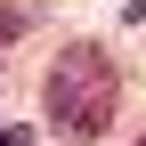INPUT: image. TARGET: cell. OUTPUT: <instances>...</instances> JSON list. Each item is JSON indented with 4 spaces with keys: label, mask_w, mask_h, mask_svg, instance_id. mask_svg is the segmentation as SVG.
<instances>
[{
    "label": "cell",
    "mask_w": 146,
    "mask_h": 146,
    "mask_svg": "<svg viewBox=\"0 0 146 146\" xmlns=\"http://www.w3.org/2000/svg\"><path fill=\"white\" fill-rule=\"evenodd\" d=\"M16 33H25V8H0V49H8Z\"/></svg>",
    "instance_id": "cell-2"
},
{
    "label": "cell",
    "mask_w": 146,
    "mask_h": 146,
    "mask_svg": "<svg viewBox=\"0 0 146 146\" xmlns=\"http://www.w3.org/2000/svg\"><path fill=\"white\" fill-rule=\"evenodd\" d=\"M41 106H49V130L57 138H73V146L106 138L114 114H122V65L98 41H65L57 65H49V81H41Z\"/></svg>",
    "instance_id": "cell-1"
},
{
    "label": "cell",
    "mask_w": 146,
    "mask_h": 146,
    "mask_svg": "<svg viewBox=\"0 0 146 146\" xmlns=\"http://www.w3.org/2000/svg\"><path fill=\"white\" fill-rule=\"evenodd\" d=\"M138 146H146V130H138Z\"/></svg>",
    "instance_id": "cell-3"
}]
</instances>
